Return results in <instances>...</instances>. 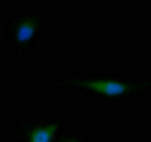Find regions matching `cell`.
<instances>
[{"label": "cell", "instance_id": "1", "mask_svg": "<svg viewBox=\"0 0 151 142\" xmlns=\"http://www.w3.org/2000/svg\"><path fill=\"white\" fill-rule=\"evenodd\" d=\"M82 85L91 91L100 92V94H104V95H110V97H119L127 94L132 86L129 83H124V82H116V80H101V79H97V80H86L82 82Z\"/></svg>", "mask_w": 151, "mask_h": 142}, {"label": "cell", "instance_id": "2", "mask_svg": "<svg viewBox=\"0 0 151 142\" xmlns=\"http://www.w3.org/2000/svg\"><path fill=\"white\" fill-rule=\"evenodd\" d=\"M56 132H58V124L55 123L36 127L29 135V142H52Z\"/></svg>", "mask_w": 151, "mask_h": 142}, {"label": "cell", "instance_id": "3", "mask_svg": "<svg viewBox=\"0 0 151 142\" xmlns=\"http://www.w3.org/2000/svg\"><path fill=\"white\" fill-rule=\"evenodd\" d=\"M36 29H38V24H36V20L35 18H26L23 20L18 27H17V41L20 44H26L29 43L33 35L36 33Z\"/></svg>", "mask_w": 151, "mask_h": 142}, {"label": "cell", "instance_id": "4", "mask_svg": "<svg viewBox=\"0 0 151 142\" xmlns=\"http://www.w3.org/2000/svg\"><path fill=\"white\" fill-rule=\"evenodd\" d=\"M65 142H79V141H76V139H67Z\"/></svg>", "mask_w": 151, "mask_h": 142}]
</instances>
